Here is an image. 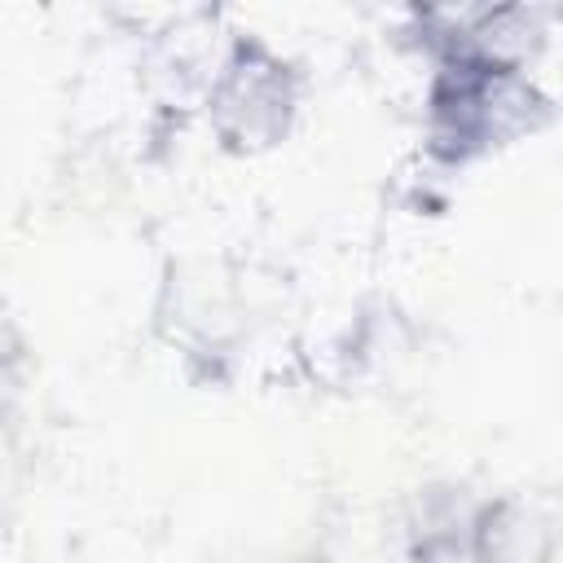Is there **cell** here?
<instances>
[{
    "label": "cell",
    "mask_w": 563,
    "mask_h": 563,
    "mask_svg": "<svg viewBox=\"0 0 563 563\" xmlns=\"http://www.w3.org/2000/svg\"><path fill=\"white\" fill-rule=\"evenodd\" d=\"M273 563H339V559L330 550H321V545H303V550H290V554H282Z\"/></svg>",
    "instance_id": "obj_4"
},
{
    "label": "cell",
    "mask_w": 563,
    "mask_h": 563,
    "mask_svg": "<svg viewBox=\"0 0 563 563\" xmlns=\"http://www.w3.org/2000/svg\"><path fill=\"white\" fill-rule=\"evenodd\" d=\"M462 559L466 563H554L559 559L554 515L523 493L484 497L466 515Z\"/></svg>",
    "instance_id": "obj_3"
},
{
    "label": "cell",
    "mask_w": 563,
    "mask_h": 563,
    "mask_svg": "<svg viewBox=\"0 0 563 563\" xmlns=\"http://www.w3.org/2000/svg\"><path fill=\"white\" fill-rule=\"evenodd\" d=\"M299 101H303L299 66L264 35L238 31L207 84L202 114L220 150L238 158H255L277 150L295 132Z\"/></svg>",
    "instance_id": "obj_2"
},
{
    "label": "cell",
    "mask_w": 563,
    "mask_h": 563,
    "mask_svg": "<svg viewBox=\"0 0 563 563\" xmlns=\"http://www.w3.org/2000/svg\"><path fill=\"white\" fill-rule=\"evenodd\" d=\"M550 119V97L523 66L488 62L453 44H435L427 92V141L449 167L475 163Z\"/></svg>",
    "instance_id": "obj_1"
}]
</instances>
